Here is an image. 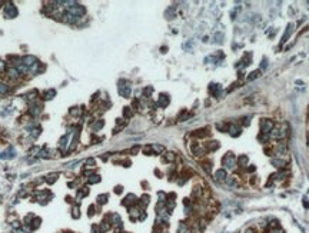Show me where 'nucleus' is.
Listing matches in <instances>:
<instances>
[{
    "label": "nucleus",
    "instance_id": "4",
    "mask_svg": "<svg viewBox=\"0 0 309 233\" xmlns=\"http://www.w3.org/2000/svg\"><path fill=\"white\" fill-rule=\"evenodd\" d=\"M228 133L230 134L232 137H238L242 133V126L238 124V123H230L229 127H228Z\"/></svg>",
    "mask_w": 309,
    "mask_h": 233
},
{
    "label": "nucleus",
    "instance_id": "7",
    "mask_svg": "<svg viewBox=\"0 0 309 233\" xmlns=\"http://www.w3.org/2000/svg\"><path fill=\"white\" fill-rule=\"evenodd\" d=\"M109 222H110V225L112 226H118V227H122V219H120V216L118 215V213H110L109 215Z\"/></svg>",
    "mask_w": 309,
    "mask_h": 233
},
{
    "label": "nucleus",
    "instance_id": "14",
    "mask_svg": "<svg viewBox=\"0 0 309 233\" xmlns=\"http://www.w3.org/2000/svg\"><path fill=\"white\" fill-rule=\"evenodd\" d=\"M110 229H112V225H110L109 220H103V222H100V225H99V227H97L99 233H106V232H109Z\"/></svg>",
    "mask_w": 309,
    "mask_h": 233
},
{
    "label": "nucleus",
    "instance_id": "8",
    "mask_svg": "<svg viewBox=\"0 0 309 233\" xmlns=\"http://www.w3.org/2000/svg\"><path fill=\"white\" fill-rule=\"evenodd\" d=\"M226 179H228V173H226L225 169H219V170L215 172V180L216 182H226Z\"/></svg>",
    "mask_w": 309,
    "mask_h": 233
},
{
    "label": "nucleus",
    "instance_id": "52",
    "mask_svg": "<svg viewBox=\"0 0 309 233\" xmlns=\"http://www.w3.org/2000/svg\"><path fill=\"white\" fill-rule=\"evenodd\" d=\"M115 193H118V195H119V193H122V186H118V187L115 189Z\"/></svg>",
    "mask_w": 309,
    "mask_h": 233
},
{
    "label": "nucleus",
    "instance_id": "2",
    "mask_svg": "<svg viewBox=\"0 0 309 233\" xmlns=\"http://www.w3.org/2000/svg\"><path fill=\"white\" fill-rule=\"evenodd\" d=\"M275 126H276V124H275V122L272 119H262V120H260V133L269 134L272 130H274Z\"/></svg>",
    "mask_w": 309,
    "mask_h": 233
},
{
    "label": "nucleus",
    "instance_id": "19",
    "mask_svg": "<svg viewBox=\"0 0 309 233\" xmlns=\"http://www.w3.org/2000/svg\"><path fill=\"white\" fill-rule=\"evenodd\" d=\"M7 76L12 77V79H17L20 76V73H19V70H17L16 67H9L7 69Z\"/></svg>",
    "mask_w": 309,
    "mask_h": 233
},
{
    "label": "nucleus",
    "instance_id": "40",
    "mask_svg": "<svg viewBox=\"0 0 309 233\" xmlns=\"http://www.w3.org/2000/svg\"><path fill=\"white\" fill-rule=\"evenodd\" d=\"M6 92H9V86L0 83V93H6Z\"/></svg>",
    "mask_w": 309,
    "mask_h": 233
},
{
    "label": "nucleus",
    "instance_id": "16",
    "mask_svg": "<svg viewBox=\"0 0 309 233\" xmlns=\"http://www.w3.org/2000/svg\"><path fill=\"white\" fill-rule=\"evenodd\" d=\"M275 150H276V153H278L279 156H285V154L288 153V147H286V145H285V143H282V142L276 145V149H275Z\"/></svg>",
    "mask_w": 309,
    "mask_h": 233
},
{
    "label": "nucleus",
    "instance_id": "45",
    "mask_svg": "<svg viewBox=\"0 0 309 233\" xmlns=\"http://www.w3.org/2000/svg\"><path fill=\"white\" fill-rule=\"evenodd\" d=\"M86 165H87L86 167H95V160H93V159H89V160L86 162Z\"/></svg>",
    "mask_w": 309,
    "mask_h": 233
},
{
    "label": "nucleus",
    "instance_id": "36",
    "mask_svg": "<svg viewBox=\"0 0 309 233\" xmlns=\"http://www.w3.org/2000/svg\"><path fill=\"white\" fill-rule=\"evenodd\" d=\"M56 179H57V173H52V175L47 176L46 182H47V183H53V182H56Z\"/></svg>",
    "mask_w": 309,
    "mask_h": 233
},
{
    "label": "nucleus",
    "instance_id": "43",
    "mask_svg": "<svg viewBox=\"0 0 309 233\" xmlns=\"http://www.w3.org/2000/svg\"><path fill=\"white\" fill-rule=\"evenodd\" d=\"M202 166H203V169H205L207 173H210V172H212V167H210V163H209V162H207V163H203Z\"/></svg>",
    "mask_w": 309,
    "mask_h": 233
},
{
    "label": "nucleus",
    "instance_id": "6",
    "mask_svg": "<svg viewBox=\"0 0 309 233\" xmlns=\"http://www.w3.org/2000/svg\"><path fill=\"white\" fill-rule=\"evenodd\" d=\"M4 16L7 17V19H13V17L17 16V9L10 3V4H7L6 7H4Z\"/></svg>",
    "mask_w": 309,
    "mask_h": 233
},
{
    "label": "nucleus",
    "instance_id": "3",
    "mask_svg": "<svg viewBox=\"0 0 309 233\" xmlns=\"http://www.w3.org/2000/svg\"><path fill=\"white\" fill-rule=\"evenodd\" d=\"M68 12H69V13H72V15H74V16L80 17V16H83V15L86 13V9L82 6V4L73 3L72 6H69V7H68Z\"/></svg>",
    "mask_w": 309,
    "mask_h": 233
},
{
    "label": "nucleus",
    "instance_id": "15",
    "mask_svg": "<svg viewBox=\"0 0 309 233\" xmlns=\"http://www.w3.org/2000/svg\"><path fill=\"white\" fill-rule=\"evenodd\" d=\"M169 102H171V99H169L168 95H160V96H159V100H157V106L163 109V107H166V106L169 104Z\"/></svg>",
    "mask_w": 309,
    "mask_h": 233
},
{
    "label": "nucleus",
    "instance_id": "13",
    "mask_svg": "<svg viewBox=\"0 0 309 233\" xmlns=\"http://www.w3.org/2000/svg\"><path fill=\"white\" fill-rule=\"evenodd\" d=\"M219 147H221V145L216 140H210V142H207L205 145V150H207V152H215V150H218Z\"/></svg>",
    "mask_w": 309,
    "mask_h": 233
},
{
    "label": "nucleus",
    "instance_id": "18",
    "mask_svg": "<svg viewBox=\"0 0 309 233\" xmlns=\"http://www.w3.org/2000/svg\"><path fill=\"white\" fill-rule=\"evenodd\" d=\"M87 195H89V189H87V187H80V189H79V192H77L76 200H77V202H80V199H83V198L87 196Z\"/></svg>",
    "mask_w": 309,
    "mask_h": 233
},
{
    "label": "nucleus",
    "instance_id": "25",
    "mask_svg": "<svg viewBox=\"0 0 309 233\" xmlns=\"http://www.w3.org/2000/svg\"><path fill=\"white\" fill-rule=\"evenodd\" d=\"M42 113V107L39 106V104H32L30 106V115L32 116H37V115H40Z\"/></svg>",
    "mask_w": 309,
    "mask_h": 233
},
{
    "label": "nucleus",
    "instance_id": "34",
    "mask_svg": "<svg viewBox=\"0 0 309 233\" xmlns=\"http://www.w3.org/2000/svg\"><path fill=\"white\" fill-rule=\"evenodd\" d=\"M97 203H99V204L107 203V195H99V196H97Z\"/></svg>",
    "mask_w": 309,
    "mask_h": 233
},
{
    "label": "nucleus",
    "instance_id": "30",
    "mask_svg": "<svg viewBox=\"0 0 309 233\" xmlns=\"http://www.w3.org/2000/svg\"><path fill=\"white\" fill-rule=\"evenodd\" d=\"M292 27H293V24H289V26H288V30L285 32L283 37H282V40H280V43H282V45H283V43L286 42V39H288V37L291 36V33H292Z\"/></svg>",
    "mask_w": 309,
    "mask_h": 233
},
{
    "label": "nucleus",
    "instance_id": "35",
    "mask_svg": "<svg viewBox=\"0 0 309 233\" xmlns=\"http://www.w3.org/2000/svg\"><path fill=\"white\" fill-rule=\"evenodd\" d=\"M216 127H218L219 130H222V132H228V127H229V124H226V123L221 122V123H218V124H216Z\"/></svg>",
    "mask_w": 309,
    "mask_h": 233
},
{
    "label": "nucleus",
    "instance_id": "38",
    "mask_svg": "<svg viewBox=\"0 0 309 233\" xmlns=\"http://www.w3.org/2000/svg\"><path fill=\"white\" fill-rule=\"evenodd\" d=\"M215 42L216 43H222L223 42V33L221 32V33H215Z\"/></svg>",
    "mask_w": 309,
    "mask_h": 233
},
{
    "label": "nucleus",
    "instance_id": "50",
    "mask_svg": "<svg viewBox=\"0 0 309 233\" xmlns=\"http://www.w3.org/2000/svg\"><path fill=\"white\" fill-rule=\"evenodd\" d=\"M139 150H140V147H139V146H135V147H133V149L130 150V153H132V154H135V153H137V152H139Z\"/></svg>",
    "mask_w": 309,
    "mask_h": 233
},
{
    "label": "nucleus",
    "instance_id": "48",
    "mask_svg": "<svg viewBox=\"0 0 309 233\" xmlns=\"http://www.w3.org/2000/svg\"><path fill=\"white\" fill-rule=\"evenodd\" d=\"M260 67H262V69H266V67H268V59H263V60H262Z\"/></svg>",
    "mask_w": 309,
    "mask_h": 233
},
{
    "label": "nucleus",
    "instance_id": "42",
    "mask_svg": "<svg viewBox=\"0 0 309 233\" xmlns=\"http://www.w3.org/2000/svg\"><path fill=\"white\" fill-rule=\"evenodd\" d=\"M268 137H269V134H263V133H260V134H259V137H258V139H259V140H260L262 143H265V140H266Z\"/></svg>",
    "mask_w": 309,
    "mask_h": 233
},
{
    "label": "nucleus",
    "instance_id": "22",
    "mask_svg": "<svg viewBox=\"0 0 309 233\" xmlns=\"http://www.w3.org/2000/svg\"><path fill=\"white\" fill-rule=\"evenodd\" d=\"M103 126H104V122H103V120H96V122L90 126V129H92L93 132H97V130H100V129H102Z\"/></svg>",
    "mask_w": 309,
    "mask_h": 233
},
{
    "label": "nucleus",
    "instance_id": "27",
    "mask_svg": "<svg viewBox=\"0 0 309 233\" xmlns=\"http://www.w3.org/2000/svg\"><path fill=\"white\" fill-rule=\"evenodd\" d=\"M258 77H260V70H255L252 73H249L248 76V82H252V80H256Z\"/></svg>",
    "mask_w": 309,
    "mask_h": 233
},
{
    "label": "nucleus",
    "instance_id": "23",
    "mask_svg": "<svg viewBox=\"0 0 309 233\" xmlns=\"http://www.w3.org/2000/svg\"><path fill=\"white\" fill-rule=\"evenodd\" d=\"M149 196L148 195H143L142 198H140V200H139V206H140V209H145L148 204H149Z\"/></svg>",
    "mask_w": 309,
    "mask_h": 233
},
{
    "label": "nucleus",
    "instance_id": "31",
    "mask_svg": "<svg viewBox=\"0 0 309 233\" xmlns=\"http://www.w3.org/2000/svg\"><path fill=\"white\" fill-rule=\"evenodd\" d=\"M54 95H56V92H54L53 89H50V90H46V92L43 93V97L49 100V99H53V97H54Z\"/></svg>",
    "mask_w": 309,
    "mask_h": 233
},
{
    "label": "nucleus",
    "instance_id": "44",
    "mask_svg": "<svg viewBox=\"0 0 309 233\" xmlns=\"http://www.w3.org/2000/svg\"><path fill=\"white\" fill-rule=\"evenodd\" d=\"M87 215L89 216H93L95 215V206L92 204V206H89V209H87Z\"/></svg>",
    "mask_w": 309,
    "mask_h": 233
},
{
    "label": "nucleus",
    "instance_id": "54",
    "mask_svg": "<svg viewBox=\"0 0 309 233\" xmlns=\"http://www.w3.org/2000/svg\"><path fill=\"white\" fill-rule=\"evenodd\" d=\"M303 204H305V207H306V209H308V207H309V203H308V202H306V199L303 200Z\"/></svg>",
    "mask_w": 309,
    "mask_h": 233
},
{
    "label": "nucleus",
    "instance_id": "51",
    "mask_svg": "<svg viewBox=\"0 0 309 233\" xmlns=\"http://www.w3.org/2000/svg\"><path fill=\"white\" fill-rule=\"evenodd\" d=\"M245 233H256V232H255V229H253V227H248V229L245 230Z\"/></svg>",
    "mask_w": 309,
    "mask_h": 233
},
{
    "label": "nucleus",
    "instance_id": "17",
    "mask_svg": "<svg viewBox=\"0 0 309 233\" xmlns=\"http://www.w3.org/2000/svg\"><path fill=\"white\" fill-rule=\"evenodd\" d=\"M192 134H193V137L202 139V137H206V136H209V130H207V129H199V130L193 132Z\"/></svg>",
    "mask_w": 309,
    "mask_h": 233
},
{
    "label": "nucleus",
    "instance_id": "39",
    "mask_svg": "<svg viewBox=\"0 0 309 233\" xmlns=\"http://www.w3.org/2000/svg\"><path fill=\"white\" fill-rule=\"evenodd\" d=\"M239 10H240V7H236V9H233V10H232V13H230V19H232V20H235V19H236V13H238Z\"/></svg>",
    "mask_w": 309,
    "mask_h": 233
},
{
    "label": "nucleus",
    "instance_id": "47",
    "mask_svg": "<svg viewBox=\"0 0 309 233\" xmlns=\"http://www.w3.org/2000/svg\"><path fill=\"white\" fill-rule=\"evenodd\" d=\"M152 92H153V89H152V87H148V89H145V95H146V96L152 95Z\"/></svg>",
    "mask_w": 309,
    "mask_h": 233
},
{
    "label": "nucleus",
    "instance_id": "28",
    "mask_svg": "<svg viewBox=\"0 0 309 233\" xmlns=\"http://www.w3.org/2000/svg\"><path fill=\"white\" fill-rule=\"evenodd\" d=\"M87 182H89L90 184L99 183V182H100V176H99V175H90V176H89V179H87Z\"/></svg>",
    "mask_w": 309,
    "mask_h": 233
},
{
    "label": "nucleus",
    "instance_id": "5",
    "mask_svg": "<svg viewBox=\"0 0 309 233\" xmlns=\"http://www.w3.org/2000/svg\"><path fill=\"white\" fill-rule=\"evenodd\" d=\"M119 84H120L119 86V95L122 97H126V99H127V97L130 96V92H132V90H130V86L126 83V82H120Z\"/></svg>",
    "mask_w": 309,
    "mask_h": 233
},
{
    "label": "nucleus",
    "instance_id": "46",
    "mask_svg": "<svg viewBox=\"0 0 309 233\" xmlns=\"http://www.w3.org/2000/svg\"><path fill=\"white\" fill-rule=\"evenodd\" d=\"M269 233H285V232H283L280 227H275V229H272V230H271Z\"/></svg>",
    "mask_w": 309,
    "mask_h": 233
},
{
    "label": "nucleus",
    "instance_id": "20",
    "mask_svg": "<svg viewBox=\"0 0 309 233\" xmlns=\"http://www.w3.org/2000/svg\"><path fill=\"white\" fill-rule=\"evenodd\" d=\"M226 183H228V186L229 187H232V189H235V187H238V179H236V176H228V179H226Z\"/></svg>",
    "mask_w": 309,
    "mask_h": 233
},
{
    "label": "nucleus",
    "instance_id": "21",
    "mask_svg": "<svg viewBox=\"0 0 309 233\" xmlns=\"http://www.w3.org/2000/svg\"><path fill=\"white\" fill-rule=\"evenodd\" d=\"M251 60H252V53H245L243 54V57H242V63H243V67H246V66H249L251 65Z\"/></svg>",
    "mask_w": 309,
    "mask_h": 233
},
{
    "label": "nucleus",
    "instance_id": "53",
    "mask_svg": "<svg viewBox=\"0 0 309 233\" xmlns=\"http://www.w3.org/2000/svg\"><path fill=\"white\" fill-rule=\"evenodd\" d=\"M3 69H4V63H3V62H0V72H1Z\"/></svg>",
    "mask_w": 309,
    "mask_h": 233
},
{
    "label": "nucleus",
    "instance_id": "32",
    "mask_svg": "<svg viewBox=\"0 0 309 233\" xmlns=\"http://www.w3.org/2000/svg\"><path fill=\"white\" fill-rule=\"evenodd\" d=\"M176 159V154L173 153V152H168V153H165V160L166 162H173Z\"/></svg>",
    "mask_w": 309,
    "mask_h": 233
},
{
    "label": "nucleus",
    "instance_id": "11",
    "mask_svg": "<svg viewBox=\"0 0 309 233\" xmlns=\"http://www.w3.org/2000/svg\"><path fill=\"white\" fill-rule=\"evenodd\" d=\"M63 22H66L69 24H74V23L79 22V17L74 16V15H72V13H69V12H66V13L63 15Z\"/></svg>",
    "mask_w": 309,
    "mask_h": 233
},
{
    "label": "nucleus",
    "instance_id": "33",
    "mask_svg": "<svg viewBox=\"0 0 309 233\" xmlns=\"http://www.w3.org/2000/svg\"><path fill=\"white\" fill-rule=\"evenodd\" d=\"M123 116L126 117V119H130V117L133 116V110L130 107H125L123 109Z\"/></svg>",
    "mask_w": 309,
    "mask_h": 233
},
{
    "label": "nucleus",
    "instance_id": "26",
    "mask_svg": "<svg viewBox=\"0 0 309 233\" xmlns=\"http://www.w3.org/2000/svg\"><path fill=\"white\" fill-rule=\"evenodd\" d=\"M238 163H239V166L242 167H245V166H248V163H249V159H248V156L246 154H242L239 159H238Z\"/></svg>",
    "mask_w": 309,
    "mask_h": 233
},
{
    "label": "nucleus",
    "instance_id": "41",
    "mask_svg": "<svg viewBox=\"0 0 309 233\" xmlns=\"http://www.w3.org/2000/svg\"><path fill=\"white\" fill-rule=\"evenodd\" d=\"M70 115H73V116H76V115H80V109H79V107H73V109L70 110Z\"/></svg>",
    "mask_w": 309,
    "mask_h": 233
},
{
    "label": "nucleus",
    "instance_id": "24",
    "mask_svg": "<svg viewBox=\"0 0 309 233\" xmlns=\"http://www.w3.org/2000/svg\"><path fill=\"white\" fill-rule=\"evenodd\" d=\"M271 163H272L275 167H279V169L286 166V160H282V159H272Z\"/></svg>",
    "mask_w": 309,
    "mask_h": 233
},
{
    "label": "nucleus",
    "instance_id": "12",
    "mask_svg": "<svg viewBox=\"0 0 309 233\" xmlns=\"http://www.w3.org/2000/svg\"><path fill=\"white\" fill-rule=\"evenodd\" d=\"M221 90H222V86H221V84L212 83L210 86H209V93H210L212 96H215V97H218V96H219Z\"/></svg>",
    "mask_w": 309,
    "mask_h": 233
},
{
    "label": "nucleus",
    "instance_id": "37",
    "mask_svg": "<svg viewBox=\"0 0 309 233\" xmlns=\"http://www.w3.org/2000/svg\"><path fill=\"white\" fill-rule=\"evenodd\" d=\"M72 216L74 217V219H77V217L80 216V213H79V207H77V206H73V209H72Z\"/></svg>",
    "mask_w": 309,
    "mask_h": 233
},
{
    "label": "nucleus",
    "instance_id": "10",
    "mask_svg": "<svg viewBox=\"0 0 309 233\" xmlns=\"http://www.w3.org/2000/svg\"><path fill=\"white\" fill-rule=\"evenodd\" d=\"M137 203V198L135 196V195H127L126 198H125V200H123V204L125 206H127V207H132V206H135Z\"/></svg>",
    "mask_w": 309,
    "mask_h": 233
},
{
    "label": "nucleus",
    "instance_id": "29",
    "mask_svg": "<svg viewBox=\"0 0 309 233\" xmlns=\"http://www.w3.org/2000/svg\"><path fill=\"white\" fill-rule=\"evenodd\" d=\"M150 147H152V152L157 153V154H160V153H163V152H165V147H163L162 145H152Z\"/></svg>",
    "mask_w": 309,
    "mask_h": 233
},
{
    "label": "nucleus",
    "instance_id": "49",
    "mask_svg": "<svg viewBox=\"0 0 309 233\" xmlns=\"http://www.w3.org/2000/svg\"><path fill=\"white\" fill-rule=\"evenodd\" d=\"M143 152H145L146 154H149V153H152V147H150V146H146V147H143Z\"/></svg>",
    "mask_w": 309,
    "mask_h": 233
},
{
    "label": "nucleus",
    "instance_id": "1",
    "mask_svg": "<svg viewBox=\"0 0 309 233\" xmlns=\"http://www.w3.org/2000/svg\"><path fill=\"white\" fill-rule=\"evenodd\" d=\"M222 165L226 169H235L236 167V165H238V159H236V156L233 154V153H226L225 156H223L222 159Z\"/></svg>",
    "mask_w": 309,
    "mask_h": 233
},
{
    "label": "nucleus",
    "instance_id": "9",
    "mask_svg": "<svg viewBox=\"0 0 309 233\" xmlns=\"http://www.w3.org/2000/svg\"><path fill=\"white\" fill-rule=\"evenodd\" d=\"M22 63H23V66L32 67V66H34V65L37 63V60H36V57L30 56V54H27V56H24V57L22 59Z\"/></svg>",
    "mask_w": 309,
    "mask_h": 233
}]
</instances>
